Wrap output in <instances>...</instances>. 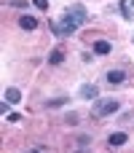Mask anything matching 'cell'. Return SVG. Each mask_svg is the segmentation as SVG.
I'll return each instance as SVG.
<instances>
[{"mask_svg": "<svg viewBox=\"0 0 134 153\" xmlns=\"http://www.w3.org/2000/svg\"><path fill=\"white\" fill-rule=\"evenodd\" d=\"M86 19L89 16H86V8L83 5H70L59 22H51V32L56 38H70L81 24H86Z\"/></svg>", "mask_w": 134, "mask_h": 153, "instance_id": "1", "label": "cell"}, {"mask_svg": "<svg viewBox=\"0 0 134 153\" xmlns=\"http://www.w3.org/2000/svg\"><path fill=\"white\" fill-rule=\"evenodd\" d=\"M118 108H121L118 100H97L94 108H91V116H94V118H105V116L118 113Z\"/></svg>", "mask_w": 134, "mask_h": 153, "instance_id": "2", "label": "cell"}, {"mask_svg": "<svg viewBox=\"0 0 134 153\" xmlns=\"http://www.w3.org/2000/svg\"><path fill=\"white\" fill-rule=\"evenodd\" d=\"M105 81H107L110 86H121V83L126 81V73H124V70H107V73H105Z\"/></svg>", "mask_w": 134, "mask_h": 153, "instance_id": "3", "label": "cell"}, {"mask_svg": "<svg viewBox=\"0 0 134 153\" xmlns=\"http://www.w3.org/2000/svg\"><path fill=\"white\" fill-rule=\"evenodd\" d=\"M129 143V134L126 132H113L110 137H107V145L110 148H121V145H126Z\"/></svg>", "mask_w": 134, "mask_h": 153, "instance_id": "4", "label": "cell"}, {"mask_svg": "<svg viewBox=\"0 0 134 153\" xmlns=\"http://www.w3.org/2000/svg\"><path fill=\"white\" fill-rule=\"evenodd\" d=\"M81 97H83V100L97 102V100H99V89H97L94 83H86V86H81Z\"/></svg>", "mask_w": 134, "mask_h": 153, "instance_id": "5", "label": "cell"}, {"mask_svg": "<svg viewBox=\"0 0 134 153\" xmlns=\"http://www.w3.org/2000/svg\"><path fill=\"white\" fill-rule=\"evenodd\" d=\"M19 27H21V30H27V32H32V30L38 27V19H35V16H30V13H24V16H19Z\"/></svg>", "mask_w": 134, "mask_h": 153, "instance_id": "6", "label": "cell"}, {"mask_svg": "<svg viewBox=\"0 0 134 153\" xmlns=\"http://www.w3.org/2000/svg\"><path fill=\"white\" fill-rule=\"evenodd\" d=\"M3 97H5V102H8V105H19V102H21V91H19L16 86L5 89V94H3Z\"/></svg>", "mask_w": 134, "mask_h": 153, "instance_id": "7", "label": "cell"}, {"mask_svg": "<svg viewBox=\"0 0 134 153\" xmlns=\"http://www.w3.org/2000/svg\"><path fill=\"white\" fill-rule=\"evenodd\" d=\"M113 51V46L107 43V40H94V54H99V56H107Z\"/></svg>", "mask_w": 134, "mask_h": 153, "instance_id": "8", "label": "cell"}, {"mask_svg": "<svg viewBox=\"0 0 134 153\" xmlns=\"http://www.w3.org/2000/svg\"><path fill=\"white\" fill-rule=\"evenodd\" d=\"M62 62H64V51L62 48H54L48 54V65H62Z\"/></svg>", "mask_w": 134, "mask_h": 153, "instance_id": "9", "label": "cell"}, {"mask_svg": "<svg viewBox=\"0 0 134 153\" xmlns=\"http://www.w3.org/2000/svg\"><path fill=\"white\" fill-rule=\"evenodd\" d=\"M132 3H129V0H121V16H124V19H132L134 13H132Z\"/></svg>", "mask_w": 134, "mask_h": 153, "instance_id": "10", "label": "cell"}, {"mask_svg": "<svg viewBox=\"0 0 134 153\" xmlns=\"http://www.w3.org/2000/svg\"><path fill=\"white\" fill-rule=\"evenodd\" d=\"M64 105H67V97H54L46 102V108H64Z\"/></svg>", "mask_w": 134, "mask_h": 153, "instance_id": "11", "label": "cell"}, {"mask_svg": "<svg viewBox=\"0 0 134 153\" xmlns=\"http://www.w3.org/2000/svg\"><path fill=\"white\" fill-rule=\"evenodd\" d=\"M8 5H11V8H19V11H24V8H27V0H11Z\"/></svg>", "mask_w": 134, "mask_h": 153, "instance_id": "12", "label": "cell"}, {"mask_svg": "<svg viewBox=\"0 0 134 153\" xmlns=\"http://www.w3.org/2000/svg\"><path fill=\"white\" fill-rule=\"evenodd\" d=\"M64 124L75 126V124H78V113H67V116H64Z\"/></svg>", "mask_w": 134, "mask_h": 153, "instance_id": "13", "label": "cell"}, {"mask_svg": "<svg viewBox=\"0 0 134 153\" xmlns=\"http://www.w3.org/2000/svg\"><path fill=\"white\" fill-rule=\"evenodd\" d=\"M75 143H78L81 148H89V143H91V137H89V134H81V137H78Z\"/></svg>", "mask_w": 134, "mask_h": 153, "instance_id": "14", "label": "cell"}, {"mask_svg": "<svg viewBox=\"0 0 134 153\" xmlns=\"http://www.w3.org/2000/svg\"><path fill=\"white\" fill-rule=\"evenodd\" d=\"M32 5H35L38 11H48V0H32Z\"/></svg>", "mask_w": 134, "mask_h": 153, "instance_id": "15", "label": "cell"}, {"mask_svg": "<svg viewBox=\"0 0 134 153\" xmlns=\"http://www.w3.org/2000/svg\"><path fill=\"white\" fill-rule=\"evenodd\" d=\"M8 121H11V124H19L21 116H19V113H8Z\"/></svg>", "mask_w": 134, "mask_h": 153, "instance_id": "16", "label": "cell"}, {"mask_svg": "<svg viewBox=\"0 0 134 153\" xmlns=\"http://www.w3.org/2000/svg\"><path fill=\"white\" fill-rule=\"evenodd\" d=\"M27 153H43V151H40V148H35V151H27Z\"/></svg>", "mask_w": 134, "mask_h": 153, "instance_id": "17", "label": "cell"}, {"mask_svg": "<svg viewBox=\"0 0 134 153\" xmlns=\"http://www.w3.org/2000/svg\"><path fill=\"white\" fill-rule=\"evenodd\" d=\"M78 153H89V151H78Z\"/></svg>", "mask_w": 134, "mask_h": 153, "instance_id": "18", "label": "cell"}]
</instances>
